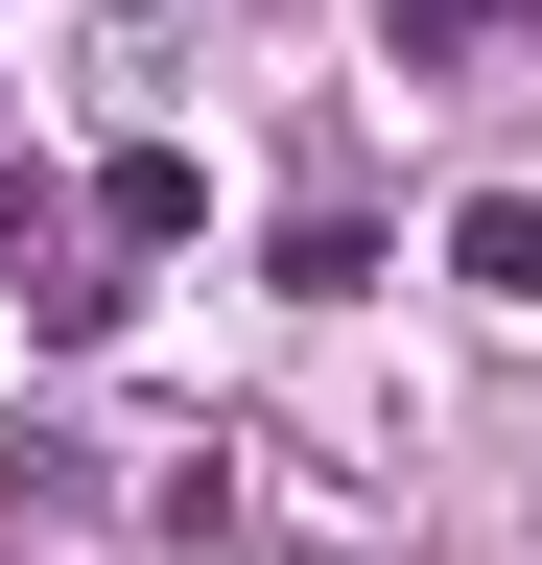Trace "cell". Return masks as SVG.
Masks as SVG:
<instances>
[{
	"label": "cell",
	"mask_w": 542,
	"mask_h": 565,
	"mask_svg": "<svg viewBox=\"0 0 542 565\" xmlns=\"http://www.w3.org/2000/svg\"><path fill=\"white\" fill-rule=\"evenodd\" d=\"M95 236H118V259H189V236H213V189H189V141H118V166H95Z\"/></svg>",
	"instance_id": "cell-1"
},
{
	"label": "cell",
	"mask_w": 542,
	"mask_h": 565,
	"mask_svg": "<svg viewBox=\"0 0 542 565\" xmlns=\"http://www.w3.org/2000/svg\"><path fill=\"white\" fill-rule=\"evenodd\" d=\"M448 282H471V307H542V189H471L448 212Z\"/></svg>",
	"instance_id": "cell-2"
},
{
	"label": "cell",
	"mask_w": 542,
	"mask_h": 565,
	"mask_svg": "<svg viewBox=\"0 0 542 565\" xmlns=\"http://www.w3.org/2000/svg\"><path fill=\"white\" fill-rule=\"evenodd\" d=\"M401 24H425V47H471V24H496V0H401Z\"/></svg>",
	"instance_id": "cell-3"
}]
</instances>
